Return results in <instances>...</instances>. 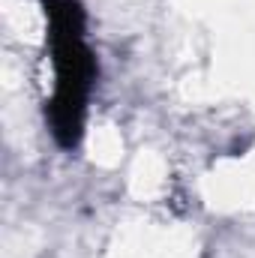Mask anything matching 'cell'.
I'll list each match as a JSON object with an SVG mask.
<instances>
[{
    "mask_svg": "<svg viewBox=\"0 0 255 258\" xmlns=\"http://www.w3.org/2000/svg\"><path fill=\"white\" fill-rule=\"evenodd\" d=\"M51 60H54V96H51V126L63 147L81 138L84 102L93 81V54L84 42V15L72 0H51Z\"/></svg>",
    "mask_w": 255,
    "mask_h": 258,
    "instance_id": "6da1fadb",
    "label": "cell"
}]
</instances>
